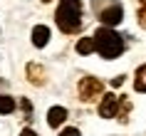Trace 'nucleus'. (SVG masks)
Listing matches in <instances>:
<instances>
[{"label":"nucleus","instance_id":"f257e3e1","mask_svg":"<svg viewBox=\"0 0 146 136\" xmlns=\"http://www.w3.org/2000/svg\"><path fill=\"white\" fill-rule=\"evenodd\" d=\"M54 20L64 35H74L82 30V3L79 0H60Z\"/></svg>","mask_w":146,"mask_h":136},{"label":"nucleus","instance_id":"f03ea898","mask_svg":"<svg viewBox=\"0 0 146 136\" xmlns=\"http://www.w3.org/2000/svg\"><path fill=\"white\" fill-rule=\"evenodd\" d=\"M94 37V50L104 57V60H116L119 54L124 52V40L121 35H116L111 27H99V30L92 35Z\"/></svg>","mask_w":146,"mask_h":136},{"label":"nucleus","instance_id":"7ed1b4c3","mask_svg":"<svg viewBox=\"0 0 146 136\" xmlns=\"http://www.w3.org/2000/svg\"><path fill=\"white\" fill-rule=\"evenodd\" d=\"M94 13L102 20V25H107V27L119 25L124 17V8L116 0H94Z\"/></svg>","mask_w":146,"mask_h":136},{"label":"nucleus","instance_id":"20e7f679","mask_svg":"<svg viewBox=\"0 0 146 136\" xmlns=\"http://www.w3.org/2000/svg\"><path fill=\"white\" fill-rule=\"evenodd\" d=\"M102 92H104V84L97 77H84L79 82V97L84 99V102H94L97 97H102Z\"/></svg>","mask_w":146,"mask_h":136},{"label":"nucleus","instance_id":"39448f33","mask_svg":"<svg viewBox=\"0 0 146 136\" xmlns=\"http://www.w3.org/2000/svg\"><path fill=\"white\" fill-rule=\"evenodd\" d=\"M116 109H119V97L116 94H104V99L99 104V114L104 119H111V116H116Z\"/></svg>","mask_w":146,"mask_h":136},{"label":"nucleus","instance_id":"423d86ee","mask_svg":"<svg viewBox=\"0 0 146 136\" xmlns=\"http://www.w3.org/2000/svg\"><path fill=\"white\" fill-rule=\"evenodd\" d=\"M64 119H67V109H64V106H52V109L47 111V124L52 129H57Z\"/></svg>","mask_w":146,"mask_h":136},{"label":"nucleus","instance_id":"0eeeda50","mask_svg":"<svg viewBox=\"0 0 146 136\" xmlns=\"http://www.w3.org/2000/svg\"><path fill=\"white\" fill-rule=\"evenodd\" d=\"M47 42H50V27L37 25V27L32 30V45H35V47H45Z\"/></svg>","mask_w":146,"mask_h":136},{"label":"nucleus","instance_id":"6e6552de","mask_svg":"<svg viewBox=\"0 0 146 136\" xmlns=\"http://www.w3.org/2000/svg\"><path fill=\"white\" fill-rule=\"evenodd\" d=\"M27 74H30L32 84H42L45 82V69L40 67V64H27Z\"/></svg>","mask_w":146,"mask_h":136},{"label":"nucleus","instance_id":"1a4fd4ad","mask_svg":"<svg viewBox=\"0 0 146 136\" xmlns=\"http://www.w3.org/2000/svg\"><path fill=\"white\" fill-rule=\"evenodd\" d=\"M134 89L136 92H146V64L136 69V77H134Z\"/></svg>","mask_w":146,"mask_h":136},{"label":"nucleus","instance_id":"9d476101","mask_svg":"<svg viewBox=\"0 0 146 136\" xmlns=\"http://www.w3.org/2000/svg\"><path fill=\"white\" fill-rule=\"evenodd\" d=\"M15 111V99L10 94H0V114H10Z\"/></svg>","mask_w":146,"mask_h":136},{"label":"nucleus","instance_id":"9b49d317","mask_svg":"<svg viewBox=\"0 0 146 136\" xmlns=\"http://www.w3.org/2000/svg\"><path fill=\"white\" fill-rule=\"evenodd\" d=\"M77 52H79V54L94 52V37H82V40L77 42Z\"/></svg>","mask_w":146,"mask_h":136},{"label":"nucleus","instance_id":"f8f14e48","mask_svg":"<svg viewBox=\"0 0 146 136\" xmlns=\"http://www.w3.org/2000/svg\"><path fill=\"white\" fill-rule=\"evenodd\" d=\"M139 25L146 27V0H139Z\"/></svg>","mask_w":146,"mask_h":136},{"label":"nucleus","instance_id":"ddd939ff","mask_svg":"<svg viewBox=\"0 0 146 136\" xmlns=\"http://www.w3.org/2000/svg\"><path fill=\"white\" fill-rule=\"evenodd\" d=\"M60 136H82V134H79V129H74V126H69V129H64V131H62Z\"/></svg>","mask_w":146,"mask_h":136},{"label":"nucleus","instance_id":"4468645a","mask_svg":"<svg viewBox=\"0 0 146 136\" xmlns=\"http://www.w3.org/2000/svg\"><path fill=\"white\" fill-rule=\"evenodd\" d=\"M20 106L25 109V114H30V111H32V104L27 102V99H23V102H20Z\"/></svg>","mask_w":146,"mask_h":136},{"label":"nucleus","instance_id":"2eb2a0df","mask_svg":"<svg viewBox=\"0 0 146 136\" xmlns=\"http://www.w3.org/2000/svg\"><path fill=\"white\" fill-rule=\"evenodd\" d=\"M20 136H37V134H35L32 129H25V131H23V134H20Z\"/></svg>","mask_w":146,"mask_h":136},{"label":"nucleus","instance_id":"dca6fc26","mask_svg":"<svg viewBox=\"0 0 146 136\" xmlns=\"http://www.w3.org/2000/svg\"><path fill=\"white\" fill-rule=\"evenodd\" d=\"M45 3H50V0H45Z\"/></svg>","mask_w":146,"mask_h":136}]
</instances>
